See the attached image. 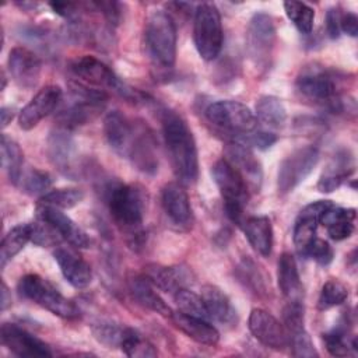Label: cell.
<instances>
[{"instance_id":"cell-15","label":"cell","mask_w":358,"mask_h":358,"mask_svg":"<svg viewBox=\"0 0 358 358\" xmlns=\"http://www.w3.org/2000/svg\"><path fill=\"white\" fill-rule=\"evenodd\" d=\"M36 217L50 225L55 232L60 236V239L67 241L71 246L83 249L88 248L91 243L87 232L76 224L69 215H66L60 208L38 203Z\"/></svg>"},{"instance_id":"cell-19","label":"cell","mask_w":358,"mask_h":358,"mask_svg":"<svg viewBox=\"0 0 358 358\" xmlns=\"http://www.w3.org/2000/svg\"><path fill=\"white\" fill-rule=\"evenodd\" d=\"M62 88L57 85H46L20 110L18 126L22 130L34 129L42 119L49 116L62 101Z\"/></svg>"},{"instance_id":"cell-20","label":"cell","mask_w":358,"mask_h":358,"mask_svg":"<svg viewBox=\"0 0 358 358\" xmlns=\"http://www.w3.org/2000/svg\"><path fill=\"white\" fill-rule=\"evenodd\" d=\"M7 63L10 76L18 87L24 90L36 87L41 77L42 63L32 50L21 46L13 48L8 53Z\"/></svg>"},{"instance_id":"cell-43","label":"cell","mask_w":358,"mask_h":358,"mask_svg":"<svg viewBox=\"0 0 358 358\" xmlns=\"http://www.w3.org/2000/svg\"><path fill=\"white\" fill-rule=\"evenodd\" d=\"M18 185H21L22 190L31 196H43L52 186V178L48 172L31 168L22 172Z\"/></svg>"},{"instance_id":"cell-46","label":"cell","mask_w":358,"mask_h":358,"mask_svg":"<svg viewBox=\"0 0 358 358\" xmlns=\"http://www.w3.org/2000/svg\"><path fill=\"white\" fill-rule=\"evenodd\" d=\"M288 345L292 348V355L299 358H313L317 357V351L315 350V345L312 343L310 336L303 329L301 331H296L294 334L288 336Z\"/></svg>"},{"instance_id":"cell-33","label":"cell","mask_w":358,"mask_h":358,"mask_svg":"<svg viewBox=\"0 0 358 358\" xmlns=\"http://www.w3.org/2000/svg\"><path fill=\"white\" fill-rule=\"evenodd\" d=\"M256 119L270 129H281L287 120V110L280 98L263 95L256 102Z\"/></svg>"},{"instance_id":"cell-32","label":"cell","mask_w":358,"mask_h":358,"mask_svg":"<svg viewBox=\"0 0 358 358\" xmlns=\"http://www.w3.org/2000/svg\"><path fill=\"white\" fill-rule=\"evenodd\" d=\"M129 289L131 296L144 308L166 317L172 316V309L158 295V292L154 291L152 284L145 275H131L129 278Z\"/></svg>"},{"instance_id":"cell-7","label":"cell","mask_w":358,"mask_h":358,"mask_svg":"<svg viewBox=\"0 0 358 358\" xmlns=\"http://www.w3.org/2000/svg\"><path fill=\"white\" fill-rule=\"evenodd\" d=\"M17 289L22 298L35 302L59 317L76 319L80 316L76 303L62 295L49 281L38 274H27L21 277Z\"/></svg>"},{"instance_id":"cell-26","label":"cell","mask_w":358,"mask_h":358,"mask_svg":"<svg viewBox=\"0 0 358 358\" xmlns=\"http://www.w3.org/2000/svg\"><path fill=\"white\" fill-rule=\"evenodd\" d=\"M201 298L204 301L210 322L213 320L227 327L236 324V310L222 289L215 285H204L201 289Z\"/></svg>"},{"instance_id":"cell-38","label":"cell","mask_w":358,"mask_h":358,"mask_svg":"<svg viewBox=\"0 0 358 358\" xmlns=\"http://www.w3.org/2000/svg\"><path fill=\"white\" fill-rule=\"evenodd\" d=\"M83 199H84L83 190L76 187H62V189L50 190L43 196H41L39 203L53 206L60 210H67L80 204Z\"/></svg>"},{"instance_id":"cell-17","label":"cell","mask_w":358,"mask_h":358,"mask_svg":"<svg viewBox=\"0 0 358 358\" xmlns=\"http://www.w3.org/2000/svg\"><path fill=\"white\" fill-rule=\"evenodd\" d=\"M46 152L49 161L59 172L67 176H74L77 162V144L70 131L64 127L52 130L46 141Z\"/></svg>"},{"instance_id":"cell-50","label":"cell","mask_w":358,"mask_h":358,"mask_svg":"<svg viewBox=\"0 0 358 358\" xmlns=\"http://www.w3.org/2000/svg\"><path fill=\"white\" fill-rule=\"evenodd\" d=\"M341 11L336 7H331L326 13V32L330 39H337L341 34L340 21H341Z\"/></svg>"},{"instance_id":"cell-2","label":"cell","mask_w":358,"mask_h":358,"mask_svg":"<svg viewBox=\"0 0 358 358\" xmlns=\"http://www.w3.org/2000/svg\"><path fill=\"white\" fill-rule=\"evenodd\" d=\"M105 197L110 215L116 225L137 245L143 235V220L145 213V192L138 185L109 182L105 186Z\"/></svg>"},{"instance_id":"cell-3","label":"cell","mask_w":358,"mask_h":358,"mask_svg":"<svg viewBox=\"0 0 358 358\" xmlns=\"http://www.w3.org/2000/svg\"><path fill=\"white\" fill-rule=\"evenodd\" d=\"M145 46L154 64L161 69H172L176 59V25L164 10L152 11L144 29Z\"/></svg>"},{"instance_id":"cell-30","label":"cell","mask_w":358,"mask_h":358,"mask_svg":"<svg viewBox=\"0 0 358 358\" xmlns=\"http://www.w3.org/2000/svg\"><path fill=\"white\" fill-rule=\"evenodd\" d=\"M277 280L280 291L287 301H302L303 288L298 266L295 257L288 252H284L278 259Z\"/></svg>"},{"instance_id":"cell-42","label":"cell","mask_w":358,"mask_h":358,"mask_svg":"<svg viewBox=\"0 0 358 358\" xmlns=\"http://www.w3.org/2000/svg\"><path fill=\"white\" fill-rule=\"evenodd\" d=\"M126 329V326H122L119 323L110 320H101L92 326V333L94 337L105 347L116 348L120 347Z\"/></svg>"},{"instance_id":"cell-31","label":"cell","mask_w":358,"mask_h":358,"mask_svg":"<svg viewBox=\"0 0 358 358\" xmlns=\"http://www.w3.org/2000/svg\"><path fill=\"white\" fill-rule=\"evenodd\" d=\"M355 215L354 208H344L331 204L323 213L320 224L326 227L327 234L333 241H343L352 235Z\"/></svg>"},{"instance_id":"cell-53","label":"cell","mask_w":358,"mask_h":358,"mask_svg":"<svg viewBox=\"0 0 358 358\" xmlns=\"http://www.w3.org/2000/svg\"><path fill=\"white\" fill-rule=\"evenodd\" d=\"M8 306H11V294L7 288V285L3 282V285H1V310H6Z\"/></svg>"},{"instance_id":"cell-37","label":"cell","mask_w":358,"mask_h":358,"mask_svg":"<svg viewBox=\"0 0 358 358\" xmlns=\"http://www.w3.org/2000/svg\"><path fill=\"white\" fill-rule=\"evenodd\" d=\"M236 274L239 280L255 294L263 295L267 292V277L260 270V267L250 259L242 260V263L238 266Z\"/></svg>"},{"instance_id":"cell-12","label":"cell","mask_w":358,"mask_h":358,"mask_svg":"<svg viewBox=\"0 0 358 358\" xmlns=\"http://www.w3.org/2000/svg\"><path fill=\"white\" fill-rule=\"evenodd\" d=\"M275 45V27L273 18L266 13H256L248 27L246 49L257 66H267Z\"/></svg>"},{"instance_id":"cell-1","label":"cell","mask_w":358,"mask_h":358,"mask_svg":"<svg viewBox=\"0 0 358 358\" xmlns=\"http://www.w3.org/2000/svg\"><path fill=\"white\" fill-rule=\"evenodd\" d=\"M162 133L175 176L182 185H193L199 176L197 147L192 130L173 110H161Z\"/></svg>"},{"instance_id":"cell-41","label":"cell","mask_w":358,"mask_h":358,"mask_svg":"<svg viewBox=\"0 0 358 358\" xmlns=\"http://www.w3.org/2000/svg\"><path fill=\"white\" fill-rule=\"evenodd\" d=\"M175 302H176L180 312L196 316V317L210 320L201 295L190 291L189 288H180L179 291H176L175 292Z\"/></svg>"},{"instance_id":"cell-18","label":"cell","mask_w":358,"mask_h":358,"mask_svg":"<svg viewBox=\"0 0 358 358\" xmlns=\"http://www.w3.org/2000/svg\"><path fill=\"white\" fill-rule=\"evenodd\" d=\"M1 344L17 357H52L49 345L14 323L1 324Z\"/></svg>"},{"instance_id":"cell-5","label":"cell","mask_w":358,"mask_h":358,"mask_svg":"<svg viewBox=\"0 0 358 358\" xmlns=\"http://www.w3.org/2000/svg\"><path fill=\"white\" fill-rule=\"evenodd\" d=\"M211 175L222 196L227 217L241 227L245 220L243 210L249 200V187L245 179L225 158L213 165Z\"/></svg>"},{"instance_id":"cell-51","label":"cell","mask_w":358,"mask_h":358,"mask_svg":"<svg viewBox=\"0 0 358 358\" xmlns=\"http://www.w3.org/2000/svg\"><path fill=\"white\" fill-rule=\"evenodd\" d=\"M341 32H345L350 36H357L358 34V18L354 13H344L341 14L340 21Z\"/></svg>"},{"instance_id":"cell-8","label":"cell","mask_w":358,"mask_h":358,"mask_svg":"<svg viewBox=\"0 0 358 358\" xmlns=\"http://www.w3.org/2000/svg\"><path fill=\"white\" fill-rule=\"evenodd\" d=\"M193 39L201 59L210 62L220 55L224 34L220 11L213 3H201L196 7Z\"/></svg>"},{"instance_id":"cell-44","label":"cell","mask_w":358,"mask_h":358,"mask_svg":"<svg viewBox=\"0 0 358 358\" xmlns=\"http://www.w3.org/2000/svg\"><path fill=\"white\" fill-rule=\"evenodd\" d=\"M348 298V291L343 282L338 280H329L323 284L317 306L320 310H327L330 308L341 305Z\"/></svg>"},{"instance_id":"cell-21","label":"cell","mask_w":358,"mask_h":358,"mask_svg":"<svg viewBox=\"0 0 358 358\" xmlns=\"http://www.w3.org/2000/svg\"><path fill=\"white\" fill-rule=\"evenodd\" d=\"M225 159L242 175L248 187L259 190L263 179V169L260 161L255 157L250 147L239 143L231 141L224 150Z\"/></svg>"},{"instance_id":"cell-34","label":"cell","mask_w":358,"mask_h":358,"mask_svg":"<svg viewBox=\"0 0 358 358\" xmlns=\"http://www.w3.org/2000/svg\"><path fill=\"white\" fill-rule=\"evenodd\" d=\"M32 239V224H18L13 227L3 238L0 248V264H6L18 255L25 245Z\"/></svg>"},{"instance_id":"cell-48","label":"cell","mask_w":358,"mask_h":358,"mask_svg":"<svg viewBox=\"0 0 358 358\" xmlns=\"http://www.w3.org/2000/svg\"><path fill=\"white\" fill-rule=\"evenodd\" d=\"M333 256H334V252L330 243L320 238L313 239V242L310 243L305 255V257L313 259L320 266H327L333 260Z\"/></svg>"},{"instance_id":"cell-11","label":"cell","mask_w":358,"mask_h":358,"mask_svg":"<svg viewBox=\"0 0 358 358\" xmlns=\"http://www.w3.org/2000/svg\"><path fill=\"white\" fill-rule=\"evenodd\" d=\"M319 158L320 152L315 145L301 147L285 157L281 161L277 173L278 193L287 194L292 192L313 171Z\"/></svg>"},{"instance_id":"cell-22","label":"cell","mask_w":358,"mask_h":358,"mask_svg":"<svg viewBox=\"0 0 358 358\" xmlns=\"http://www.w3.org/2000/svg\"><path fill=\"white\" fill-rule=\"evenodd\" d=\"M162 207L166 217L179 228H190L193 224V211L186 190L175 182L162 189Z\"/></svg>"},{"instance_id":"cell-28","label":"cell","mask_w":358,"mask_h":358,"mask_svg":"<svg viewBox=\"0 0 358 358\" xmlns=\"http://www.w3.org/2000/svg\"><path fill=\"white\" fill-rule=\"evenodd\" d=\"M243 234L249 245L262 256L267 257L273 249V225L268 217L255 215L243 220Z\"/></svg>"},{"instance_id":"cell-35","label":"cell","mask_w":358,"mask_h":358,"mask_svg":"<svg viewBox=\"0 0 358 358\" xmlns=\"http://www.w3.org/2000/svg\"><path fill=\"white\" fill-rule=\"evenodd\" d=\"M1 164L13 185H18L24 172V154L20 145L6 134L1 136Z\"/></svg>"},{"instance_id":"cell-16","label":"cell","mask_w":358,"mask_h":358,"mask_svg":"<svg viewBox=\"0 0 358 358\" xmlns=\"http://www.w3.org/2000/svg\"><path fill=\"white\" fill-rule=\"evenodd\" d=\"M331 204L333 203L330 200H317L305 206L299 211L294 224V234H292L294 246L299 253V256L305 257L308 248L316 238V229H317V225L320 224V218Z\"/></svg>"},{"instance_id":"cell-27","label":"cell","mask_w":358,"mask_h":358,"mask_svg":"<svg viewBox=\"0 0 358 358\" xmlns=\"http://www.w3.org/2000/svg\"><path fill=\"white\" fill-rule=\"evenodd\" d=\"M171 319L182 333L200 344L215 345L220 341V333L215 326L210 323V320L196 317L180 310L173 312Z\"/></svg>"},{"instance_id":"cell-9","label":"cell","mask_w":358,"mask_h":358,"mask_svg":"<svg viewBox=\"0 0 358 358\" xmlns=\"http://www.w3.org/2000/svg\"><path fill=\"white\" fill-rule=\"evenodd\" d=\"M206 116L210 123L234 136V138L257 130V119L245 103L238 101H217L211 103Z\"/></svg>"},{"instance_id":"cell-4","label":"cell","mask_w":358,"mask_h":358,"mask_svg":"<svg viewBox=\"0 0 358 358\" xmlns=\"http://www.w3.org/2000/svg\"><path fill=\"white\" fill-rule=\"evenodd\" d=\"M70 92L71 101L69 106L62 109L57 115L60 127L70 130L87 124L94 120L105 108V91L90 87L81 81H71Z\"/></svg>"},{"instance_id":"cell-24","label":"cell","mask_w":358,"mask_h":358,"mask_svg":"<svg viewBox=\"0 0 358 358\" xmlns=\"http://www.w3.org/2000/svg\"><path fill=\"white\" fill-rule=\"evenodd\" d=\"M103 131L108 144L120 157L126 158L134 134V122L119 110H112L105 116Z\"/></svg>"},{"instance_id":"cell-29","label":"cell","mask_w":358,"mask_h":358,"mask_svg":"<svg viewBox=\"0 0 358 358\" xmlns=\"http://www.w3.org/2000/svg\"><path fill=\"white\" fill-rule=\"evenodd\" d=\"M144 275L157 288L165 292H176L180 288H186L190 275L186 268L176 266H159L148 264L144 268Z\"/></svg>"},{"instance_id":"cell-6","label":"cell","mask_w":358,"mask_h":358,"mask_svg":"<svg viewBox=\"0 0 358 358\" xmlns=\"http://www.w3.org/2000/svg\"><path fill=\"white\" fill-rule=\"evenodd\" d=\"M295 87L302 98L323 105L331 112L341 110L334 74L323 66L316 63L305 66L296 77Z\"/></svg>"},{"instance_id":"cell-49","label":"cell","mask_w":358,"mask_h":358,"mask_svg":"<svg viewBox=\"0 0 358 358\" xmlns=\"http://www.w3.org/2000/svg\"><path fill=\"white\" fill-rule=\"evenodd\" d=\"M91 6L101 11L110 25H117L122 18V4L117 1H92Z\"/></svg>"},{"instance_id":"cell-10","label":"cell","mask_w":358,"mask_h":358,"mask_svg":"<svg viewBox=\"0 0 358 358\" xmlns=\"http://www.w3.org/2000/svg\"><path fill=\"white\" fill-rule=\"evenodd\" d=\"M70 70L78 81L101 91L112 90L124 98H137L138 92L126 87L109 66L94 56H81L70 64Z\"/></svg>"},{"instance_id":"cell-47","label":"cell","mask_w":358,"mask_h":358,"mask_svg":"<svg viewBox=\"0 0 358 358\" xmlns=\"http://www.w3.org/2000/svg\"><path fill=\"white\" fill-rule=\"evenodd\" d=\"M234 141H239L248 147H256L257 150H267L277 141V136L270 131L255 130L249 134L234 138Z\"/></svg>"},{"instance_id":"cell-14","label":"cell","mask_w":358,"mask_h":358,"mask_svg":"<svg viewBox=\"0 0 358 358\" xmlns=\"http://www.w3.org/2000/svg\"><path fill=\"white\" fill-rule=\"evenodd\" d=\"M126 158L143 173L154 175L158 171L157 143L152 131L143 122H134V134Z\"/></svg>"},{"instance_id":"cell-45","label":"cell","mask_w":358,"mask_h":358,"mask_svg":"<svg viewBox=\"0 0 358 358\" xmlns=\"http://www.w3.org/2000/svg\"><path fill=\"white\" fill-rule=\"evenodd\" d=\"M305 309L302 301H287L282 308V324L287 334H294L305 329Z\"/></svg>"},{"instance_id":"cell-13","label":"cell","mask_w":358,"mask_h":358,"mask_svg":"<svg viewBox=\"0 0 358 358\" xmlns=\"http://www.w3.org/2000/svg\"><path fill=\"white\" fill-rule=\"evenodd\" d=\"M248 326L252 336L263 345L280 351L288 347V334L284 324L270 312L262 308L252 309Z\"/></svg>"},{"instance_id":"cell-25","label":"cell","mask_w":358,"mask_h":358,"mask_svg":"<svg viewBox=\"0 0 358 358\" xmlns=\"http://www.w3.org/2000/svg\"><path fill=\"white\" fill-rule=\"evenodd\" d=\"M355 169L354 157L350 151H338L336 152L331 159L327 162L326 168L323 169L319 182L317 190L322 193H331L338 189L344 180H347Z\"/></svg>"},{"instance_id":"cell-36","label":"cell","mask_w":358,"mask_h":358,"mask_svg":"<svg viewBox=\"0 0 358 358\" xmlns=\"http://www.w3.org/2000/svg\"><path fill=\"white\" fill-rule=\"evenodd\" d=\"M284 10L291 22L296 27L301 34L309 35L313 29L315 11L310 6L301 1H285Z\"/></svg>"},{"instance_id":"cell-39","label":"cell","mask_w":358,"mask_h":358,"mask_svg":"<svg viewBox=\"0 0 358 358\" xmlns=\"http://www.w3.org/2000/svg\"><path fill=\"white\" fill-rule=\"evenodd\" d=\"M323 341L327 351L334 357H347L351 351H357V338H347V327L338 326L323 334Z\"/></svg>"},{"instance_id":"cell-52","label":"cell","mask_w":358,"mask_h":358,"mask_svg":"<svg viewBox=\"0 0 358 358\" xmlns=\"http://www.w3.org/2000/svg\"><path fill=\"white\" fill-rule=\"evenodd\" d=\"M0 116H1V127L4 129L8 126V123L14 117V109L8 108V106H3L0 110Z\"/></svg>"},{"instance_id":"cell-23","label":"cell","mask_w":358,"mask_h":358,"mask_svg":"<svg viewBox=\"0 0 358 358\" xmlns=\"http://www.w3.org/2000/svg\"><path fill=\"white\" fill-rule=\"evenodd\" d=\"M53 257L66 278V281L74 288H85L92 281L91 266L73 249L57 248L53 252Z\"/></svg>"},{"instance_id":"cell-40","label":"cell","mask_w":358,"mask_h":358,"mask_svg":"<svg viewBox=\"0 0 358 358\" xmlns=\"http://www.w3.org/2000/svg\"><path fill=\"white\" fill-rule=\"evenodd\" d=\"M119 348L127 357H134V358H145V357L157 355V351L154 350V347L147 340H144L137 330L131 327L126 329Z\"/></svg>"}]
</instances>
